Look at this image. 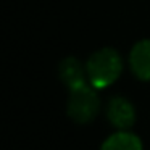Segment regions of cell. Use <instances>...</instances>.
<instances>
[{
	"label": "cell",
	"instance_id": "cell-1",
	"mask_svg": "<svg viewBox=\"0 0 150 150\" xmlns=\"http://www.w3.org/2000/svg\"><path fill=\"white\" fill-rule=\"evenodd\" d=\"M86 69H87V78L92 87L103 89L118 79L123 69V62L116 50L102 49L92 53Z\"/></svg>",
	"mask_w": 150,
	"mask_h": 150
},
{
	"label": "cell",
	"instance_id": "cell-3",
	"mask_svg": "<svg viewBox=\"0 0 150 150\" xmlns=\"http://www.w3.org/2000/svg\"><path fill=\"white\" fill-rule=\"evenodd\" d=\"M107 116L118 129H127L136 121V111L129 100L123 97H113L107 107Z\"/></svg>",
	"mask_w": 150,
	"mask_h": 150
},
{
	"label": "cell",
	"instance_id": "cell-2",
	"mask_svg": "<svg viewBox=\"0 0 150 150\" xmlns=\"http://www.w3.org/2000/svg\"><path fill=\"white\" fill-rule=\"evenodd\" d=\"M100 110V98L97 92L87 84L71 89L68 100V115L73 121L84 124L92 121Z\"/></svg>",
	"mask_w": 150,
	"mask_h": 150
},
{
	"label": "cell",
	"instance_id": "cell-5",
	"mask_svg": "<svg viewBox=\"0 0 150 150\" xmlns=\"http://www.w3.org/2000/svg\"><path fill=\"white\" fill-rule=\"evenodd\" d=\"M86 74H87V69H84L81 62L76 60L74 57H68L60 63V78L69 89L84 86Z\"/></svg>",
	"mask_w": 150,
	"mask_h": 150
},
{
	"label": "cell",
	"instance_id": "cell-4",
	"mask_svg": "<svg viewBox=\"0 0 150 150\" xmlns=\"http://www.w3.org/2000/svg\"><path fill=\"white\" fill-rule=\"evenodd\" d=\"M129 65L139 79H150V40H140L132 47L129 55Z\"/></svg>",
	"mask_w": 150,
	"mask_h": 150
},
{
	"label": "cell",
	"instance_id": "cell-6",
	"mask_svg": "<svg viewBox=\"0 0 150 150\" xmlns=\"http://www.w3.org/2000/svg\"><path fill=\"white\" fill-rule=\"evenodd\" d=\"M100 150H142V142L136 134L121 131L108 137Z\"/></svg>",
	"mask_w": 150,
	"mask_h": 150
}]
</instances>
